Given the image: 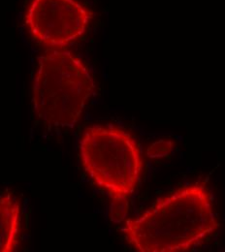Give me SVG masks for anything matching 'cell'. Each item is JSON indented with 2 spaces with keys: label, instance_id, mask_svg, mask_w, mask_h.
Segmentation results:
<instances>
[{
  "label": "cell",
  "instance_id": "3957f363",
  "mask_svg": "<svg viewBox=\"0 0 225 252\" xmlns=\"http://www.w3.org/2000/svg\"><path fill=\"white\" fill-rule=\"evenodd\" d=\"M95 87L88 66L80 58L63 49L48 51L39 58L33 78L34 113L47 126H75Z\"/></svg>",
  "mask_w": 225,
  "mask_h": 252
},
{
  "label": "cell",
  "instance_id": "6da1fadb",
  "mask_svg": "<svg viewBox=\"0 0 225 252\" xmlns=\"http://www.w3.org/2000/svg\"><path fill=\"white\" fill-rule=\"evenodd\" d=\"M219 228L212 193L206 181H198L160 198L139 218L127 221L123 233L136 252H184Z\"/></svg>",
  "mask_w": 225,
  "mask_h": 252
},
{
  "label": "cell",
  "instance_id": "277c9868",
  "mask_svg": "<svg viewBox=\"0 0 225 252\" xmlns=\"http://www.w3.org/2000/svg\"><path fill=\"white\" fill-rule=\"evenodd\" d=\"M91 15L78 0H32L26 27L33 39L48 47L63 48L81 38Z\"/></svg>",
  "mask_w": 225,
  "mask_h": 252
},
{
  "label": "cell",
  "instance_id": "7a4b0ae2",
  "mask_svg": "<svg viewBox=\"0 0 225 252\" xmlns=\"http://www.w3.org/2000/svg\"><path fill=\"white\" fill-rule=\"evenodd\" d=\"M79 150L87 175L112 200V220L122 222L143 173L137 138L120 126H92L85 130Z\"/></svg>",
  "mask_w": 225,
  "mask_h": 252
},
{
  "label": "cell",
  "instance_id": "8992f818",
  "mask_svg": "<svg viewBox=\"0 0 225 252\" xmlns=\"http://www.w3.org/2000/svg\"><path fill=\"white\" fill-rule=\"evenodd\" d=\"M174 144L170 141H159L153 144L148 150V156L151 158H162L169 155L173 150Z\"/></svg>",
  "mask_w": 225,
  "mask_h": 252
},
{
  "label": "cell",
  "instance_id": "5b68a950",
  "mask_svg": "<svg viewBox=\"0 0 225 252\" xmlns=\"http://www.w3.org/2000/svg\"><path fill=\"white\" fill-rule=\"evenodd\" d=\"M22 227V206L11 193L0 197V252H16Z\"/></svg>",
  "mask_w": 225,
  "mask_h": 252
}]
</instances>
